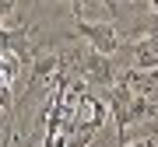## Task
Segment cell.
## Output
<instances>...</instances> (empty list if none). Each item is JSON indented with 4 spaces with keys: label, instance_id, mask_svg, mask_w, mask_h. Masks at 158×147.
<instances>
[{
    "label": "cell",
    "instance_id": "5",
    "mask_svg": "<svg viewBox=\"0 0 158 147\" xmlns=\"http://www.w3.org/2000/svg\"><path fill=\"white\" fill-rule=\"evenodd\" d=\"M18 14V0H0V28H11Z\"/></svg>",
    "mask_w": 158,
    "mask_h": 147
},
{
    "label": "cell",
    "instance_id": "8",
    "mask_svg": "<svg viewBox=\"0 0 158 147\" xmlns=\"http://www.w3.org/2000/svg\"><path fill=\"white\" fill-rule=\"evenodd\" d=\"M155 105H158V102H155Z\"/></svg>",
    "mask_w": 158,
    "mask_h": 147
},
{
    "label": "cell",
    "instance_id": "6",
    "mask_svg": "<svg viewBox=\"0 0 158 147\" xmlns=\"http://www.w3.org/2000/svg\"><path fill=\"white\" fill-rule=\"evenodd\" d=\"M119 147H158L151 137H141V140H127V144H119Z\"/></svg>",
    "mask_w": 158,
    "mask_h": 147
},
{
    "label": "cell",
    "instance_id": "1",
    "mask_svg": "<svg viewBox=\"0 0 158 147\" xmlns=\"http://www.w3.org/2000/svg\"><path fill=\"white\" fill-rule=\"evenodd\" d=\"M74 39H85L95 53H106V56H113V53L119 49V35L113 28V21H88V18H77Z\"/></svg>",
    "mask_w": 158,
    "mask_h": 147
},
{
    "label": "cell",
    "instance_id": "2",
    "mask_svg": "<svg viewBox=\"0 0 158 147\" xmlns=\"http://www.w3.org/2000/svg\"><path fill=\"white\" fill-rule=\"evenodd\" d=\"M81 77H85L88 84H95V88H106V91H109V88L116 84L119 74L113 70V63H109L106 53H95V49L88 46V49L81 53Z\"/></svg>",
    "mask_w": 158,
    "mask_h": 147
},
{
    "label": "cell",
    "instance_id": "3",
    "mask_svg": "<svg viewBox=\"0 0 158 147\" xmlns=\"http://www.w3.org/2000/svg\"><path fill=\"white\" fill-rule=\"evenodd\" d=\"M56 81H60V56H35L32 60V81H28V88L56 84Z\"/></svg>",
    "mask_w": 158,
    "mask_h": 147
},
{
    "label": "cell",
    "instance_id": "7",
    "mask_svg": "<svg viewBox=\"0 0 158 147\" xmlns=\"http://www.w3.org/2000/svg\"><path fill=\"white\" fill-rule=\"evenodd\" d=\"M148 4H151V7H155V11H158V0H148Z\"/></svg>",
    "mask_w": 158,
    "mask_h": 147
},
{
    "label": "cell",
    "instance_id": "4",
    "mask_svg": "<svg viewBox=\"0 0 158 147\" xmlns=\"http://www.w3.org/2000/svg\"><path fill=\"white\" fill-rule=\"evenodd\" d=\"M134 70H141V74H155L158 70V49H155L151 39L137 42V49H134Z\"/></svg>",
    "mask_w": 158,
    "mask_h": 147
}]
</instances>
